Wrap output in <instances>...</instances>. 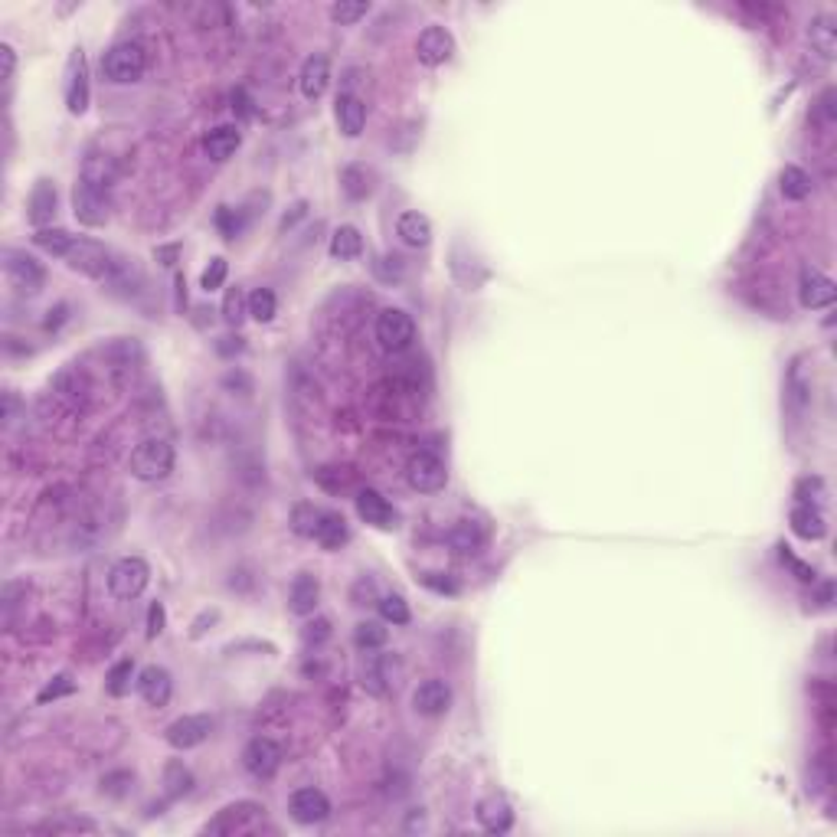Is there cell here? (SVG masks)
<instances>
[{"label": "cell", "instance_id": "1", "mask_svg": "<svg viewBox=\"0 0 837 837\" xmlns=\"http://www.w3.org/2000/svg\"><path fill=\"white\" fill-rule=\"evenodd\" d=\"M145 69H147V53L138 40H121V43H115L109 53L102 56V76L109 82H115V85H131V82H138L145 76Z\"/></svg>", "mask_w": 837, "mask_h": 837}, {"label": "cell", "instance_id": "18", "mask_svg": "<svg viewBox=\"0 0 837 837\" xmlns=\"http://www.w3.org/2000/svg\"><path fill=\"white\" fill-rule=\"evenodd\" d=\"M413 707L423 717H441L451 707V687L445 681H439V677H429V681H423V684L415 687Z\"/></svg>", "mask_w": 837, "mask_h": 837}, {"label": "cell", "instance_id": "23", "mask_svg": "<svg viewBox=\"0 0 837 837\" xmlns=\"http://www.w3.org/2000/svg\"><path fill=\"white\" fill-rule=\"evenodd\" d=\"M792 530L798 533L801 540H821L828 533V523H824V513L818 504H808V501H798L792 507Z\"/></svg>", "mask_w": 837, "mask_h": 837}, {"label": "cell", "instance_id": "43", "mask_svg": "<svg viewBox=\"0 0 837 837\" xmlns=\"http://www.w3.org/2000/svg\"><path fill=\"white\" fill-rule=\"evenodd\" d=\"M370 13V4L367 0H357V4H334L331 7V20L334 23H341V27H347V23H357L361 17H367Z\"/></svg>", "mask_w": 837, "mask_h": 837}, {"label": "cell", "instance_id": "7", "mask_svg": "<svg viewBox=\"0 0 837 837\" xmlns=\"http://www.w3.org/2000/svg\"><path fill=\"white\" fill-rule=\"evenodd\" d=\"M377 341L383 351H405L409 343L415 341V321L399 307H387L383 315L377 317Z\"/></svg>", "mask_w": 837, "mask_h": 837}, {"label": "cell", "instance_id": "31", "mask_svg": "<svg viewBox=\"0 0 837 837\" xmlns=\"http://www.w3.org/2000/svg\"><path fill=\"white\" fill-rule=\"evenodd\" d=\"M33 243L43 249V253H49V255H56V259H66V255L73 253V245L79 243L69 229H37V236H33Z\"/></svg>", "mask_w": 837, "mask_h": 837}, {"label": "cell", "instance_id": "49", "mask_svg": "<svg viewBox=\"0 0 837 837\" xmlns=\"http://www.w3.org/2000/svg\"><path fill=\"white\" fill-rule=\"evenodd\" d=\"M43 831H53V834L56 831H89L92 834L95 824H92V821H82V818H66V821H46Z\"/></svg>", "mask_w": 837, "mask_h": 837}, {"label": "cell", "instance_id": "48", "mask_svg": "<svg viewBox=\"0 0 837 837\" xmlns=\"http://www.w3.org/2000/svg\"><path fill=\"white\" fill-rule=\"evenodd\" d=\"M164 625H167V612H164L161 602H151V609H147V638H157L164 631Z\"/></svg>", "mask_w": 837, "mask_h": 837}, {"label": "cell", "instance_id": "16", "mask_svg": "<svg viewBox=\"0 0 837 837\" xmlns=\"http://www.w3.org/2000/svg\"><path fill=\"white\" fill-rule=\"evenodd\" d=\"M327 85H331V63H327V56L325 53L307 56L305 66H301V73H298V89H301V95H305L307 102H317L327 92Z\"/></svg>", "mask_w": 837, "mask_h": 837}, {"label": "cell", "instance_id": "40", "mask_svg": "<svg viewBox=\"0 0 837 837\" xmlns=\"http://www.w3.org/2000/svg\"><path fill=\"white\" fill-rule=\"evenodd\" d=\"M317 521H321V511H317L315 504H298L295 511H291V530H295L298 537H315Z\"/></svg>", "mask_w": 837, "mask_h": 837}, {"label": "cell", "instance_id": "2", "mask_svg": "<svg viewBox=\"0 0 837 837\" xmlns=\"http://www.w3.org/2000/svg\"><path fill=\"white\" fill-rule=\"evenodd\" d=\"M128 468L138 481H164V477L174 471V445L167 439H145L138 441L131 459H128Z\"/></svg>", "mask_w": 837, "mask_h": 837}, {"label": "cell", "instance_id": "9", "mask_svg": "<svg viewBox=\"0 0 837 837\" xmlns=\"http://www.w3.org/2000/svg\"><path fill=\"white\" fill-rule=\"evenodd\" d=\"M405 481H409L415 491L432 494V491H441V487H445L449 471H445V461H441L439 455H432V451H419V455H413L409 465H405Z\"/></svg>", "mask_w": 837, "mask_h": 837}, {"label": "cell", "instance_id": "27", "mask_svg": "<svg viewBox=\"0 0 837 837\" xmlns=\"http://www.w3.org/2000/svg\"><path fill=\"white\" fill-rule=\"evenodd\" d=\"M347 523H343V517L337 511H321V521H317V530H315V540L321 543L325 549H341L343 543H347Z\"/></svg>", "mask_w": 837, "mask_h": 837}, {"label": "cell", "instance_id": "51", "mask_svg": "<svg viewBox=\"0 0 837 837\" xmlns=\"http://www.w3.org/2000/svg\"><path fill=\"white\" fill-rule=\"evenodd\" d=\"M307 213V203L301 200V203H295L291 207V213H285V219H281V229H289V226H295V219H301Z\"/></svg>", "mask_w": 837, "mask_h": 837}, {"label": "cell", "instance_id": "4", "mask_svg": "<svg viewBox=\"0 0 837 837\" xmlns=\"http://www.w3.org/2000/svg\"><path fill=\"white\" fill-rule=\"evenodd\" d=\"M147 583H151V566L141 557L118 559L115 566L109 569V592L115 599H121V602L138 599L147 589Z\"/></svg>", "mask_w": 837, "mask_h": 837}, {"label": "cell", "instance_id": "14", "mask_svg": "<svg viewBox=\"0 0 837 837\" xmlns=\"http://www.w3.org/2000/svg\"><path fill=\"white\" fill-rule=\"evenodd\" d=\"M798 298H801V305L811 307V311L831 307L837 298V285L824 275V272L805 265V269H801V281H798Z\"/></svg>", "mask_w": 837, "mask_h": 837}, {"label": "cell", "instance_id": "26", "mask_svg": "<svg viewBox=\"0 0 837 837\" xmlns=\"http://www.w3.org/2000/svg\"><path fill=\"white\" fill-rule=\"evenodd\" d=\"M396 236L405 245H413V249H425V245L432 243V223L423 213H403L396 223Z\"/></svg>", "mask_w": 837, "mask_h": 837}, {"label": "cell", "instance_id": "30", "mask_svg": "<svg viewBox=\"0 0 837 837\" xmlns=\"http://www.w3.org/2000/svg\"><path fill=\"white\" fill-rule=\"evenodd\" d=\"M449 547L455 549V553H461V557H471V553H477V549L485 547V530H481L475 521H461L459 527L449 533Z\"/></svg>", "mask_w": 837, "mask_h": 837}, {"label": "cell", "instance_id": "46", "mask_svg": "<svg viewBox=\"0 0 837 837\" xmlns=\"http://www.w3.org/2000/svg\"><path fill=\"white\" fill-rule=\"evenodd\" d=\"M373 272L383 281H399L403 279V259L399 255H383L379 262H373Z\"/></svg>", "mask_w": 837, "mask_h": 837}, {"label": "cell", "instance_id": "53", "mask_svg": "<svg viewBox=\"0 0 837 837\" xmlns=\"http://www.w3.org/2000/svg\"><path fill=\"white\" fill-rule=\"evenodd\" d=\"M0 53H4V76L10 79V76H13V49L4 43V46H0Z\"/></svg>", "mask_w": 837, "mask_h": 837}, {"label": "cell", "instance_id": "20", "mask_svg": "<svg viewBox=\"0 0 837 837\" xmlns=\"http://www.w3.org/2000/svg\"><path fill=\"white\" fill-rule=\"evenodd\" d=\"M334 115H337V125L347 138H357L367 125V105L363 99L351 95V92H341L337 102H334Z\"/></svg>", "mask_w": 837, "mask_h": 837}, {"label": "cell", "instance_id": "11", "mask_svg": "<svg viewBox=\"0 0 837 837\" xmlns=\"http://www.w3.org/2000/svg\"><path fill=\"white\" fill-rule=\"evenodd\" d=\"M209 733H213V717L209 713H187V717L174 720L171 726L164 729V739L174 749H193L200 743H207Z\"/></svg>", "mask_w": 837, "mask_h": 837}, {"label": "cell", "instance_id": "6", "mask_svg": "<svg viewBox=\"0 0 837 837\" xmlns=\"http://www.w3.org/2000/svg\"><path fill=\"white\" fill-rule=\"evenodd\" d=\"M73 213L82 226H105L109 223V190L79 177L73 190Z\"/></svg>", "mask_w": 837, "mask_h": 837}, {"label": "cell", "instance_id": "25", "mask_svg": "<svg viewBox=\"0 0 837 837\" xmlns=\"http://www.w3.org/2000/svg\"><path fill=\"white\" fill-rule=\"evenodd\" d=\"M27 217L30 223L37 226V229H46V223L56 217V187L49 181H37V187H33V193H30V203H27Z\"/></svg>", "mask_w": 837, "mask_h": 837}, {"label": "cell", "instance_id": "5", "mask_svg": "<svg viewBox=\"0 0 837 837\" xmlns=\"http://www.w3.org/2000/svg\"><path fill=\"white\" fill-rule=\"evenodd\" d=\"M4 272H7L10 285L23 295H37L46 285V269L37 255L23 253V249H7L4 253Z\"/></svg>", "mask_w": 837, "mask_h": 837}, {"label": "cell", "instance_id": "37", "mask_svg": "<svg viewBox=\"0 0 837 837\" xmlns=\"http://www.w3.org/2000/svg\"><path fill=\"white\" fill-rule=\"evenodd\" d=\"M249 315L259 321V325H269L272 317L279 315V298L272 289H255L249 295Z\"/></svg>", "mask_w": 837, "mask_h": 837}, {"label": "cell", "instance_id": "39", "mask_svg": "<svg viewBox=\"0 0 837 837\" xmlns=\"http://www.w3.org/2000/svg\"><path fill=\"white\" fill-rule=\"evenodd\" d=\"M341 187H343V193L351 200H363V197H370V174L363 171V167H347V171L341 174Z\"/></svg>", "mask_w": 837, "mask_h": 837}, {"label": "cell", "instance_id": "19", "mask_svg": "<svg viewBox=\"0 0 837 837\" xmlns=\"http://www.w3.org/2000/svg\"><path fill=\"white\" fill-rule=\"evenodd\" d=\"M138 693L145 697L147 707H167V700H171V693H174L171 674L157 664L145 667V671L138 674Z\"/></svg>", "mask_w": 837, "mask_h": 837}, {"label": "cell", "instance_id": "10", "mask_svg": "<svg viewBox=\"0 0 837 837\" xmlns=\"http://www.w3.org/2000/svg\"><path fill=\"white\" fill-rule=\"evenodd\" d=\"M66 262H69V269L82 272V275H92V279H102V281L109 279L111 269H115L109 249L102 243H92V239H79V243L73 245V253L66 255Z\"/></svg>", "mask_w": 837, "mask_h": 837}, {"label": "cell", "instance_id": "24", "mask_svg": "<svg viewBox=\"0 0 837 837\" xmlns=\"http://www.w3.org/2000/svg\"><path fill=\"white\" fill-rule=\"evenodd\" d=\"M317 599H321V585H317V579L307 576V573L295 576V583H291V592H289V609H291V612L301 615V619L315 615Z\"/></svg>", "mask_w": 837, "mask_h": 837}, {"label": "cell", "instance_id": "36", "mask_svg": "<svg viewBox=\"0 0 837 837\" xmlns=\"http://www.w3.org/2000/svg\"><path fill=\"white\" fill-rule=\"evenodd\" d=\"M389 631L379 625V621H361L357 628H353V645L361 651H379L383 645H387Z\"/></svg>", "mask_w": 837, "mask_h": 837}, {"label": "cell", "instance_id": "13", "mask_svg": "<svg viewBox=\"0 0 837 837\" xmlns=\"http://www.w3.org/2000/svg\"><path fill=\"white\" fill-rule=\"evenodd\" d=\"M289 815L298 824H321L331 815V798L321 788H298L289 798Z\"/></svg>", "mask_w": 837, "mask_h": 837}, {"label": "cell", "instance_id": "34", "mask_svg": "<svg viewBox=\"0 0 837 837\" xmlns=\"http://www.w3.org/2000/svg\"><path fill=\"white\" fill-rule=\"evenodd\" d=\"M82 181L99 183V187L111 190V181H115V167H111V161L105 157V154H89V157H85V164H82Z\"/></svg>", "mask_w": 837, "mask_h": 837}, {"label": "cell", "instance_id": "29", "mask_svg": "<svg viewBox=\"0 0 837 837\" xmlns=\"http://www.w3.org/2000/svg\"><path fill=\"white\" fill-rule=\"evenodd\" d=\"M363 253V236L357 226H337L331 236V255L334 259H357V255Z\"/></svg>", "mask_w": 837, "mask_h": 837}, {"label": "cell", "instance_id": "22", "mask_svg": "<svg viewBox=\"0 0 837 837\" xmlns=\"http://www.w3.org/2000/svg\"><path fill=\"white\" fill-rule=\"evenodd\" d=\"M239 145H243V135H239V128L236 125H219L213 128L207 138H203V154H207L209 161H229L236 151H239Z\"/></svg>", "mask_w": 837, "mask_h": 837}, {"label": "cell", "instance_id": "38", "mask_svg": "<svg viewBox=\"0 0 837 837\" xmlns=\"http://www.w3.org/2000/svg\"><path fill=\"white\" fill-rule=\"evenodd\" d=\"M249 315V298L243 295V289H226L223 298V321L226 325L239 327Z\"/></svg>", "mask_w": 837, "mask_h": 837}, {"label": "cell", "instance_id": "44", "mask_svg": "<svg viewBox=\"0 0 837 837\" xmlns=\"http://www.w3.org/2000/svg\"><path fill=\"white\" fill-rule=\"evenodd\" d=\"M327 638H331V621L321 619V615H317V619H311L305 628H301V641H305L307 648H311V645L317 648V645H325Z\"/></svg>", "mask_w": 837, "mask_h": 837}, {"label": "cell", "instance_id": "35", "mask_svg": "<svg viewBox=\"0 0 837 837\" xmlns=\"http://www.w3.org/2000/svg\"><path fill=\"white\" fill-rule=\"evenodd\" d=\"M361 681H363V687H367L370 693H377V697L379 693H387V661L367 651V661H363V667H361Z\"/></svg>", "mask_w": 837, "mask_h": 837}, {"label": "cell", "instance_id": "3", "mask_svg": "<svg viewBox=\"0 0 837 837\" xmlns=\"http://www.w3.org/2000/svg\"><path fill=\"white\" fill-rule=\"evenodd\" d=\"M262 821H265V808L259 801H236V805H226L213 821H207L203 834H253L262 828Z\"/></svg>", "mask_w": 837, "mask_h": 837}, {"label": "cell", "instance_id": "54", "mask_svg": "<svg viewBox=\"0 0 837 837\" xmlns=\"http://www.w3.org/2000/svg\"><path fill=\"white\" fill-rule=\"evenodd\" d=\"M423 583H425V585H432V589H435V592H449V595H451V592H455V585H451V583H449V579H445V583H439V579H432V576H425V579H423Z\"/></svg>", "mask_w": 837, "mask_h": 837}, {"label": "cell", "instance_id": "45", "mask_svg": "<svg viewBox=\"0 0 837 837\" xmlns=\"http://www.w3.org/2000/svg\"><path fill=\"white\" fill-rule=\"evenodd\" d=\"M226 272H229V265H226V259H213L203 269V279H200V285H203V291H217V289H223V281H226Z\"/></svg>", "mask_w": 837, "mask_h": 837}, {"label": "cell", "instance_id": "42", "mask_svg": "<svg viewBox=\"0 0 837 837\" xmlns=\"http://www.w3.org/2000/svg\"><path fill=\"white\" fill-rule=\"evenodd\" d=\"M379 615L389 625H405L409 621V605H405L403 595H383L379 599Z\"/></svg>", "mask_w": 837, "mask_h": 837}, {"label": "cell", "instance_id": "17", "mask_svg": "<svg viewBox=\"0 0 837 837\" xmlns=\"http://www.w3.org/2000/svg\"><path fill=\"white\" fill-rule=\"evenodd\" d=\"M357 513H361V521H367L370 527H379V530H393L396 527L393 504L379 491H373V487H363L361 494H357Z\"/></svg>", "mask_w": 837, "mask_h": 837}, {"label": "cell", "instance_id": "52", "mask_svg": "<svg viewBox=\"0 0 837 837\" xmlns=\"http://www.w3.org/2000/svg\"><path fill=\"white\" fill-rule=\"evenodd\" d=\"M831 102H834V92L828 89V92H824V95H821V118H824L828 125H831V121H834V109H831Z\"/></svg>", "mask_w": 837, "mask_h": 837}, {"label": "cell", "instance_id": "32", "mask_svg": "<svg viewBox=\"0 0 837 837\" xmlns=\"http://www.w3.org/2000/svg\"><path fill=\"white\" fill-rule=\"evenodd\" d=\"M164 792H167V798H183V795L193 792V772L177 759L167 762V769H164Z\"/></svg>", "mask_w": 837, "mask_h": 837}, {"label": "cell", "instance_id": "21", "mask_svg": "<svg viewBox=\"0 0 837 837\" xmlns=\"http://www.w3.org/2000/svg\"><path fill=\"white\" fill-rule=\"evenodd\" d=\"M475 818L487 834H507L513 824V811L504 798H485V801H477Z\"/></svg>", "mask_w": 837, "mask_h": 837}, {"label": "cell", "instance_id": "50", "mask_svg": "<svg viewBox=\"0 0 837 837\" xmlns=\"http://www.w3.org/2000/svg\"><path fill=\"white\" fill-rule=\"evenodd\" d=\"M782 559H785V563H788V566L795 569V573H798V579H801V583H815V569H808V566H805V563H798V559H795L792 553H788V547H782Z\"/></svg>", "mask_w": 837, "mask_h": 837}, {"label": "cell", "instance_id": "12", "mask_svg": "<svg viewBox=\"0 0 837 837\" xmlns=\"http://www.w3.org/2000/svg\"><path fill=\"white\" fill-rule=\"evenodd\" d=\"M66 109L73 115L89 109V63L82 49H73L69 66H66Z\"/></svg>", "mask_w": 837, "mask_h": 837}, {"label": "cell", "instance_id": "28", "mask_svg": "<svg viewBox=\"0 0 837 837\" xmlns=\"http://www.w3.org/2000/svg\"><path fill=\"white\" fill-rule=\"evenodd\" d=\"M808 40H811V46L818 49L824 59H834L837 56V23H834V17H815L811 20V30H808Z\"/></svg>", "mask_w": 837, "mask_h": 837}, {"label": "cell", "instance_id": "47", "mask_svg": "<svg viewBox=\"0 0 837 837\" xmlns=\"http://www.w3.org/2000/svg\"><path fill=\"white\" fill-rule=\"evenodd\" d=\"M73 690H76L73 677L59 674V677H53V684H46L43 690H40V703H49V700H56V697H66V693H73Z\"/></svg>", "mask_w": 837, "mask_h": 837}, {"label": "cell", "instance_id": "15", "mask_svg": "<svg viewBox=\"0 0 837 837\" xmlns=\"http://www.w3.org/2000/svg\"><path fill=\"white\" fill-rule=\"evenodd\" d=\"M455 53V37L445 27H425L415 43V56L423 66H445Z\"/></svg>", "mask_w": 837, "mask_h": 837}, {"label": "cell", "instance_id": "33", "mask_svg": "<svg viewBox=\"0 0 837 837\" xmlns=\"http://www.w3.org/2000/svg\"><path fill=\"white\" fill-rule=\"evenodd\" d=\"M779 190H782L785 200H805L811 193L808 171H801V167H795V164L782 167V174H779Z\"/></svg>", "mask_w": 837, "mask_h": 837}, {"label": "cell", "instance_id": "41", "mask_svg": "<svg viewBox=\"0 0 837 837\" xmlns=\"http://www.w3.org/2000/svg\"><path fill=\"white\" fill-rule=\"evenodd\" d=\"M131 677H135V661H131V657H121V661L109 671V693L111 697H125L128 687H131Z\"/></svg>", "mask_w": 837, "mask_h": 837}, {"label": "cell", "instance_id": "8", "mask_svg": "<svg viewBox=\"0 0 837 837\" xmlns=\"http://www.w3.org/2000/svg\"><path fill=\"white\" fill-rule=\"evenodd\" d=\"M281 759H285V749H281L272 736L249 739V743H245V749H243L245 772L255 775V779H272V775L279 772Z\"/></svg>", "mask_w": 837, "mask_h": 837}]
</instances>
